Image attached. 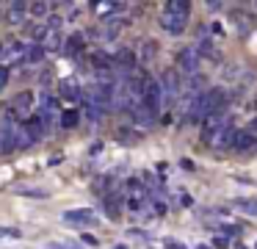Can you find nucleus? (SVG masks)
<instances>
[{
  "label": "nucleus",
  "instance_id": "15",
  "mask_svg": "<svg viewBox=\"0 0 257 249\" xmlns=\"http://www.w3.org/2000/svg\"><path fill=\"white\" fill-rule=\"evenodd\" d=\"M83 44H86L83 33H69V39H67V53H69V55H78L80 50H83Z\"/></svg>",
  "mask_w": 257,
  "mask_h": 249
},
{
  "label": "nucleus",
  "instance_id": "20",
  "mask_svg": "<svg viewBox=\"0 0 257 249\" xmlns=\"http://www.w3.org/2000/svg\"><path fill=\"white\" fill-rule=\"evenodd\" d=\"M78 119H80L78 111H67V114L61 116V125L64 127H78Z\"/></svg>",
  "mask_w": 257,
  "mask_h": 249
},
{
  "label": "nucleus",
  "instance_id": "10",
  "mask_svg": "<svg viewBox=\"0 0 257 249\" xmlns=\"http://www.w3.org/2000/svg\"><path fill=\"white\" fill-rule=\"evenodd\" d=\"M180 66H183L185 72H196V69H199V55H196V50L185 47L183 53H180Z\"/></svg>",
  "mask_w": 257,
  "mask_h": 249
},
{
  "label": "nucleus",
  "instance_id": "21",
  "mask_svg": "<svg viewBox=\"0 0 257 249\" xmlns=\"http://www.w3.org/2000/svg\"><path fill=\"white\" fill-rule=\"evenodd\" d=\"M0 238H23L20 227H0Z\"/></svg>",
  "mask_w": 257,
  "mask_h": 249
},
{
  "label": "nucleus",
  "instance_id": "28",
  "mask_svg": "<svg viewBox=\"0 0 257 249\" xmlns=\"http://www.w3.org/2000/svg\"><path fill=\"white\" fill-rule=\"evenodd\" d=\"M83 241L91 243V246H97V238H94V235H83Z\"/></svg>",
  "mask_w": 257,
  "mask_h": 249
},
{
  "label": "nucleus",
  "instance_id": "11",
  "mask_svg": "<svg viewBox=\"0 0 257 249\" xmlns=\"http://www.w3.org/2000/svg\"><path fill=\"white\" fill-rule=\"evenodd\" d=\"M28 9H31V3H12V6H9L6 20L14 22V25H20V22H25V14H28Z\"/></svg>",
  "mask_w": 257,
  "mask_h": 249
},
{
  "label": "nucleus",
  "instance_id": "18",
  "mask_svg": "<svg viewBox=\"0 0 257 249\" xmlns=\"http://www.w3.org/2000/svg\"><path fill=\"white\" fill-rule=\"evenodd\" d=\"M20 197H31V199H45L47 191H42V188H28V186H20L17 188Z\"/></svg>",
  "mask_w": 257,
  "mask_h": 249
},
{
  "label": "nucleus",
  "instance_id": "8",
  "mask_svg": "<svg viewBox=\"0 0 257 249\" xmlns=\"http://www.w3.org/2000/svg\"><path fill=\"white\" fill-rule=\"evenodd\" d=\"M158 83H161V92H163V97H166V100L177 97V92H180V80H177V75H174L172 69L163 72V77H161Z\"/></svg>",
  "mask_w": 257,
  "mask_h": 249
},
{
  "label": "nucleus",
  "instance_id": "12",
  "mask_svg": "<svg viewBox=\"0 0 257 249\" xmlns=\"http://www.w3.org/2000/svg\"><path fill=\"white\" fill-rule=\"evenodd\" d=\"M28 64H39L42 58H45V44H25V55H23Z\"/></svg>",
  "mask_w": 257,
  "mask_h": 249
},
{
  "label": "nucleus",
  "instance_id": "19",
  "mask_svg": "<svg viewBox=\"0 0 257 249\" xmlns=\"http://www.w3.org/2000/svg\"><path fill=\"white\" fill-rule=\"evenodd\" d=\"M235 205H238L240 210H246L249 216H257V199H238Z\"/></svg>",
  "mask_w": 257,
  "mask_h": 249
},
{
  "label": "nucleus",
  "instance_id": "17",
  "mask_svg": "<svg viewBox=\"0 0 257 249\" xmlns=\"http://www.w3.org/2000/svg\"><path fill=\"white\" fill-rule=\"evenodd\" d=\"M61 47V33L47 28V36H45V50H58Z\"/></svg>",
  "mask_w": 257,
  "mask_h": 249
},
{
  "label": "nucleus",
  "instance_id": "25",
  "mask_svg": "<svg viewBox=\"0 0 257 249\" xmlns=\"http://www.w3.org/2000/svg\"><path fill=\"white\" fill-rule=\"evenodd\" d=\"M6 83H9V69L6 66H0V89L6 86Z\"/></svg>",
  "mask_w": 257,
  "mask_h": 249
},
{
  "label": "nucleus",
  "instance_id": "22",
  "mask_svg": "<svg viewBox=\"0 0 257 249\" xmlns=\"http://www.w3.org/2000/svg\"><path fill=\"white\" fill-rule=\"evenodd\" d=\"M31 14H34V17H45L47 14V11H50V6H47V3H31Z\"/></svg>",
  "mask_w": 257,
  "mask_h": 249
},
{
  "label": "nucleus",
  "instance_id": "3",
  "mask_svg": "<svg viewBox=\"0 0 257 249\" xmlns=\"http://www.w3.org/2000/svg\"><path fill=\"white\" fill-rule=\"evenodd\" d=\"M64 224H72V227H94L97 224V216L91 213L89 208H78V210H67L61 213Z\"/></svg>",
  "mask_w": 257,
  "mask_h": 249
},
{
  "label": "nucleus",
  "instance_id": "2",
  "mask_svg": "<svg viewBox=\"0 0 257 249\" xmlns=\"http://www.w3.org/2000/svg\"><path fill=\"white\" fill-rule=\"evenodd\" d=\"M161 103H163V92H161V83L147 77L144 80V92H141V105H144L150 114H158L161 111Z\"/></svg>",
  "mask_w": 257,
  "mask_h": 249
},
{
  "label": "nucleus",
  "instance_id": "9",
  "mask_svg": "<svg viewBox=\"0 0 257 249\" xmlns=\"http://www.w3.org/2000/svg\"><path fill=\"white\" fill-rule=\"evenodd\" d=\"M232 147L238 149V152H249V149L257 147V136H254L251 130H238V133H235Z\"/></svg>",
  "mask_w": 257,
  "mask_h": 249
},
{
  "label": "nucleus",
  "instance_id": "7",
  "mask_svg": "<svg viewBox=\"0 0 257 249\" xmlns=\"http://www.w3.org/2000/svg\"><path fill=\"white\" fill-rule=\"evenodd\" d=\"M31 108H34V94L23 92V94H17V97L12 100V111H9V116H25Z\"/></svg>",
  "mask_w": 257,
  "mask_h": 249
},
{
  "label": "nucleus",
  "instance_id": "6",
  "mask_svg": "<svg viewBox=\"0 0 257 249\" xmlns=\"http://www.w3.org/2000/svg\"><path fill=\"white\" fill-rule=\"evenodd\" d=\"M25 55V44L17 39H9V42L0 44V61H17Z\"/></svg>",
  "mask_w": 257,
  "mask_h": 249
},
{
  "label": "nucleus",
  "instance_id": "14",
  "mask_svg": "<svg viewBox=\"0 0 257 249\" xmlns=\"http://www.w3.org/2000/svg\"><path fill=\"white\" fill-rule=\"evenodd\" d=\"M25 133H28L31 141H39L42 133H45V130H42V119H39V116H34V119L25 122Z\"/></svg>",
  "mask_w": 257,
  "mask_h": 249
},
{
  "label": "nucleus",
  "instance_id": "32",
  "mask_svg": "<svg viewBox=\"0 0 257 249\" xmlns=\"http://www.w3.org/2000/svg\"><path fill=\"white\" fill-rule=\"evenodd\" d=\"M196 249H207V246H196Z\"/></svg>",
  "mask_w": 257,
  "mask_h": 249
},
{
  "label": "nucleus",
  "instance_id": "26",
  "mask_svg": "<svg viewBox=\"0 0 257 249\" xmlns=\"http://www.w3.org/2000/svg\"><path fill=\"white\" fill-rule=\"evenodd\" d=\"M152 53H155V44H147V47H144V61H150Z\"/></svg>",
  "mask_w": 257,
  "mask_h": 249
},
{
  "label": "nucleus",
  "instance_id": "4",
  "mask_svg": "<svg viewBox=\"0 0 257 249\" xmlns=\"http://www.w3.org/2000/svg\"><path fill=\"white\" fill-rule=\"evenodd\" d=\"M17 130H20V125H14V119L3 122V130H0V149L3 152H14L17 149Z\"/></svg>",
  "mask_w": 257,
  "mask_h": 249
},
{
  "label": "nucleus",
  "instance_id": "27",
  "mask_svg": "<svg viewBox=\"0 0 257 249\" xmlns=\"http://www.w3.org/2000/svg\"><path fill=\"white\" fill-rule=\"evenodd\" d=\"M227 243H229V238H224V235L216 238V246H227Z\"/></svg>",
  "mask_w": 257,
  "mask_h": 249
},
{
  "label": "nucleus",
  "instance_id": "13",
  "mask_svg": "<svg viewBox=\"0 0 257 249\" xmlns=\"http://www.w3.org/2000/svg\"><path fill=\"white\" fill-rule=\"evenodd\" d=\"M235 133H238V130H235L232 125H227V127H224V130L218 133L216 138H213V141H216V147H232V141H235Z\"/></svg>",
  "mask_w": 257,
  "mask_h": 249
},
{
  "label": "nucleus",
  "instance_id": "16",
  "mask_svg": "<svg viewBox=\"0 0 257 249\" xmlns=\"http://www.w3.org/2000/svg\"><path fill=\"white\" fill-rule=\"evenodd\" d=\"M61 94H64V97H69V100H78V97H80V89H78V83H75L72 77H67V80H61Z\"/></svg>",
  "mask_w": 257,
  "mask_h": 249
},
{
  "label": "nucleus",
  "instance_id": "31",
  "mask_svg": "<svg viewBox=\"0 0 257 249\" xmlns=\"http://www.w3.org/2000/svg\"><path fill=\"white\" fill-rule=\"evenodd\" d=\"M235 249H246V246H243V243H235Z\"/></svg>",
  "mask_w": 257,
  "mask_h": 249
},
{
  "label": "nucleus",
  "instance_id": "30",
  "mask_svg": "<svg viewBox=\"0 0 257 249\" xmlns=\"http://www.w3.org/2000/svg\"><path fill=\"white\" fill-rule=\"evenodd\" d=\"M111 249H127V246H124V243H116V246H111Z\"/></svg>",
  "mask_w": 257,
  "mask_h": 249
},
{
  "label": "nucleus",
  "instance_id": "23",
  "mask_svg": "<svg viewBox=\"0 0 257 249\" xmlns=\"http://www.w3.org/2000/svg\"><path fill=\"white\" fill-rule=\"evenodd\" d=\"M116 61H119V64H122V66H133V53H130V50H122Z\"/></svg>",
  "mask_w": 257,
  "mask_h": 249
},
{
  "label": "nucleus",
  "instance_id": "1",
  "mask_svg": "<svg viewBox=\"0 0 257 249\" xmlns=\"http://www.w3.org/2000/svg\"><path fill=\"white\" fill-rule=\"evenodd\" d=\"M188 11L191 6L185 3V0H169L166 6H163V28H166L172 36H180V33L185 31V22H188Z\"/></svg>",
  "mask_w": 257,
  "mask_h": 249
},
{
  "label": "nucleus",
  "instance_id": "24",
  "mask_svg": "<svg viewBox=\"0 0 257 249\" xmlns=\"http://www.w3.org/2000/svg\"><path fill=\"white\" fill-rule=\"evenodd\" d=\"M163 246H166V249H188L185 243H180V241H172V238H169V241L163 243Z\"/></svg>",
  "mask_w": 257,
  "mask_h": 249
},
{
  "label": "nucleus",
  "instance_id": "5",
  "mask_svg": "<svg viewBox=\"0 0 257 249\" xmlns=\"http://www.w3.org/2000/svg\"><path fill=\"white\" fill-rule=\"evenodd\" d=\"M224 127H227V116L216 111V114H210V116L205 119V127H202V138H205V141H210V138H216L218 133L224 130Z\"/></svg>",
  "mask_w": 257,
  "mask_h": 249
},
{
  "label": "nucleus",
  "instance_id": "29",
  "mask_svg": "<svg viewBox=\"0 0 257 249\" xmlns=\"http://www.w3.org/2000/svg\"><path fill=\"white\" fill-rule=\"evenodd\" d=\"M249 130H251V133H254V136H257V119H251V127H249Z\"/></svg>",
  "mask_w": 257,
  "mask_h": 249
}]
</instances>
